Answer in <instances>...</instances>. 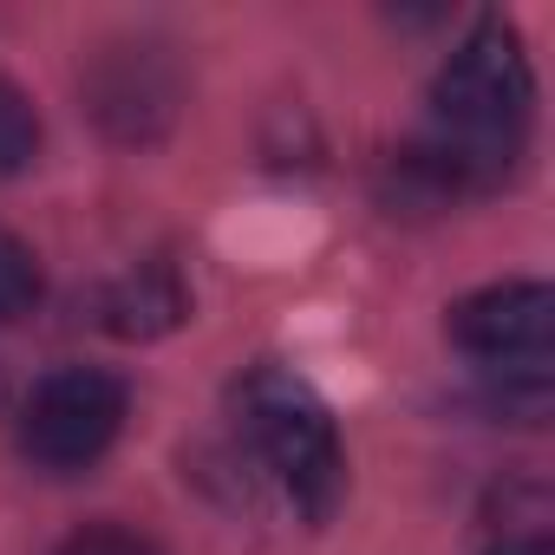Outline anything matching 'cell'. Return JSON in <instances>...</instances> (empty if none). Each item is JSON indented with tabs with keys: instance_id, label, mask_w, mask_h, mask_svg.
Wrapping results in <instances>:
<instances>
[{
	"instance_id": "1",
	"label": "cell",
	"mask_w": 555,
	"mask_h": 555,
	"mask_svg": "<svg viewBox=\"0 0 555 555\" xmlns=\"http://www.w3.org/2000/svg\"><path fill=\"white\" fill-rule=\"evenodd\" d=\"M535 73L509 21H477L431 86V144L405 157V170L431 196L496 190L529 138Z\"/></svg>"
},
{
	"instance_id": "2",
	"label": "cell",
	"mask_w": 555,
	"mask_h": 555,
	"mask_svg": "<svg viewBox=\"0 0 555 555\" xmlns=\"http://www.w3.org/2000/svg\"><path fill=\"white\" fill-rule=\"evenodd\" d=\"M235 425L242 438L255 444L261 470L282 483V496L308 516V522H327L347 496V451H340V431L321 405V392L282 366H255L242 386H235Z\"/></svg>"
},
{
	"instance_id": "3",
	"label": "cell",
	"mask_w": 555,
	"mask_h": 555,
	"mask_svg": "<svg viewBox=\"0 0 555 555\" xmlns=\"http://www.w3.org/2000/svg\"><path fill=\"white\" fill-rule=\"evenodd\" d=\"M118 431H125V379L99 366H66L40 379L34 399L21 405V451L53 477L99 464Z\"/></svg>"
},
{
	"instance_id": "4",
	"label": "cell",
	"mask_w": 555,
	"mask_h": 555,
	"mask_svg": "<svg viewBox=\"0 0 555 555\" xmlns=\"http://www.w3.org/2000/svg\"><path fill=\"white\" fill-rule=\"evenodd\" d=\"M451 347L470 353L477 366L503 373V386H548V353H555V295L542 282H496L477 288L451 308L444 321Z\"/></svg>"
},
{
	"instance_id": "5",
	"label": "cell",
	"mask_w": 555,
	"mask_h": 555,
	"mask_svg": "<svg viewBox=\"0 0 555 555\" xmlns=\"http://www.w3.org/2000/svg\"><path fill=\"white\" fill-rule=\"evenodd\" d=\"M177 73L164 60V47L151 40H125V47H105L92 79H86V99L92 112L105 118V131L118 138H157L170 118H177Z\"/></svg>"
},
{
	"instance_id": "6",
	"label": "cell",
	"mask_w": 555,
	"mask_h": 555,
	"mask_svg": "<svg viewBox=\"0 0 555 555\" xmlns=\"http://www.w3.org/2000/svg\"><path fill=\"white\" fill-rule=\"evenodd\" d=\"M477 555H555V496L542 477L490 483L477 509Z\"/></svg>"
},
{
	"instance_id": "7",
	"label": "cell",
	"mask_w": 555,
	"mask_h": 555,
	"mask_svg": "<svg viewBox=\"0 0 555 555\" xmlns=\"http://www.w3.org/2000/svg\"><path fill=\"white\" fill-rule=\"evenodd\" d=\"M183 314H190V295L170 261H144L99 295V327L118 340H157V334L183 327Z\"/></svg>"
},
{
	"instance_id": "8",
	"label": "cell",
	"mask_w": 555,
	"mask_h": 555,
	"mask_svg": "<svg viewBox=\"0 0 555 555\" xmlns=\"http://www.w3.org/2000/svg\"><path fill=\"white\" fill-rule=\"evenodd\" d=\"M34 301H40V261L21 235L0 229V327L34 314Z\"/></svg>"
},
{
	"instance_id": "9",
	"label": "cell",
	"mask_w": 555,
	"mask_h": 555,
	"mask_svg": "<svg viewBox=\"0 0 555 555\" xmlns=\"http://www.w3.org/2000/svg\"><path fill=\"white\" fill-rule=\"evenodd\" d=\"M34 151H40V118L21 86L0 79V177H21L34 164Z\"/></svg>"
},
{
	"instance_id": "10",
	"label": "cell",
	"mask_w": 555,
	"mask_h": 555,
	"mask_svg": "<svg viewBox=\"0 0 555 555\" xmlns=\"http://www.w3.org/2000/svg\"><path fill=\"white\" fill-rule=\"evenodd\" d=\"M53 555H164L151 535H138V529H118V522H99V529H79V535H66Z\"/></svg>"
}]
</instances>
